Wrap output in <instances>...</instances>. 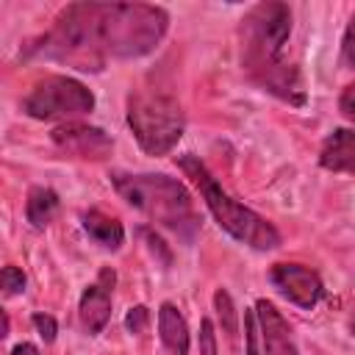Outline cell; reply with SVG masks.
Returning a JSON list of instances; mask_svg holds the SVG:
<instances>
[{
    "label": "cell",
    "instance_id": "cell-2",
    "mask_svg": "<svg viewBox=\"0 0 355 355\" xmlns=\"http://www.w3.org/2000/svg\"><path fill=\"white\" fill-rule=\"evenodd\" d=\"M244 67L266 92L291 105L305 103L300 72L283 61V47L291 36V8L280 0L258 3L244 14Z\"/></svg>",
    "mask_w": 355,
    "mask_h": 355
},
{
    "label": "cell",
    "instance_id": "cell-18",
    "mask_svg": "<svg viewBox=\"0 0 355 355\" xmlns=\"http://www.w3.org/2000/svg\"><path fill=\"white\" fill-rule=\"evenodd\" d=\"M31 324L36 327V333H39V338H42L44 344H53V341H55V336H58V322H55V316H50V313H44V311H36V313L31 316Z\"/></svg>",
    "mask_w": 355,
    "mask_h": 355
},
{
    "label": "cell",
    "instance_id": "cell-8",
    "mask_svg": "<svg viewBox=\"0 0 355 355\" xmlns=\"http://www.w3.org/2000/svg\"><path fill=\"white\" fill-rule=\"evenodd\" d=\"M50 139L61 153L83 161H105L114 150V139L103 128L86 122H61L50 130Z\"/></svg>",
    "mask_w": 355,
    "mask_h": 355
},
{
    "label": "cell",
    "instance_id": "cell-10",
    "mask_svg": "<svg viewBox=\"0 0 355 355\" xmlns=\"http://www.w3.org/2000/svg\"><path fill=\"white\" fill-rule=\"evenodd\" d=\"M255 322H258V336H261V347L263 355H300L297 341H294V330L286 322V316L275 308V302L269 300H255Z\"/></svg>",
    "mask_w": 355,
    "mask_h": 355
},
{
    "label": "cell",
    "instance_id": "cell-4",
    "mask_svg": "<svg viewBox=\"0 0 355 355\" xmlns=\"http://www.w3.org/2000/svg\"><path fill=\"white\" fill-rule=\"evenodd\" d=\"M111 183L116 194L147 219L164 225L166 230L178 233L183 241H191L200 230V219L194 214L191 194L186 186L166 175H128L111 172Z\"/></svg>",
    "mask_w": 355,
    "mask_h": 355
},
{
    "label": "cell",
    "instance_id": "cell-25",
    "mask_svg": "<svg viewBox=\"0 0 355 355\" xmlns=\"http://www.w3.org/2000/svg\"><path fill=\"white\" fill-rule=\"evenodd\" d=\"M3 336H8V313H3Z\"/></svg>",
    "mask_w": 355,
    "mask_h": 355
},
{
    "label": "cell",
    "instance_id": "cell-11",
    "mask_svg": "<svg viewBox=\"0 0 355 355\" xmlns=\"http://www.w3.org/2000/svg\"><path fill=\"white\" fill-rule=\"evenodd\" d=\"M319 166L333 175H355V128H336L324 136Z\"/></svg>",
    "mask_w": 355,
    "mask_h": 355
},
{
    "label": "cell",
    "instance_id": "cell-7",
    "mask_svg": "<svg viewBox=\"0 0 355 355\" xmlns=\"http://www.w3.org/2000/svg\"><path fill=\"white\" fill-rule=\"evenodd\" d=\"M266 277L280 297H286L291 305H297L302 311H313L327 294L319 272L305 263H294V261L272 263Z\"/></svg>",
    "mask_w": 355,
    "mask_h": 355
},
{
    "label": "cell",
    "instance_id": "cell-3",
    "mask_svg": "<svg viewBox=\"0 0 355 355\" xmlns=\"http://www.w3.org/2000/svg\"><path fill=\"white\" fill-rule=\"evenodd\" d=\"M175 164L183 169V175L194 183V189L200 191L205 208L211 211L214 222L227 233L233 236L236 241L252 247V250H277L283 244V236L280 230L261 214H255L252 208H247L244 202H239L236 197H230L222 183L211 175V169L200 161V155L194 153H183V155H175Z\"/></svg>",
    "mask_w": 355,
    "mask_h": 355
},
{
    "label": "cell",
    "instance_id": "cell-23",
    "mask_svg": "<svg viewBox=\"0 0 355 355\" xmlns=\"http://www.w3.org/2000/svg\"><path fill=\"white\" fill-rule=\"evenodd\" d=\"M8 355H39V347L36 344H31V341H19V344H14L11 347V352Z\"/></svg>",
    "mask_w": 355,
    "mask_h": 355
},
{
    "label": "cell",
    "instance_id": "cell-22",
    "mask_svg": "<svg viewBox=\"0 0 355 355\" xmlns=\"http://www.w3.org/2000/svg\"><path fill=\"white\" fill-rule=\"evenodd\" d=\"M338 111H341L344 119L355 122V83L344 86V92L338 94Z\"/></svg>",
    "mask_w": 355,
    "mask_h": 355
},
{
    "label": "cell",
    "instance_id": "cell-17",
    "mask_svg": "<svg viewBox=\"0 0 355 355\" xmlns=\"http://www.w3.org/2000/svg\"><path fill=\"white\" fill-rule=\"evenodd\" d=\"M147 327H150V308L147 305H133L125 313V330L133 333V336H141V333H147Z\"/></svg>",
    "mask_w": 355,
    "mask_h": 355
},
{
    "label": "cell",
    "instance_id": "cell-1",
    "mask_svg": "<svg viewBox=\"0 0 355 355\" xmlns=\"http://www.w3.org/2000/svg\"><path fill=\"white\" fill-rule=\"evenodd\" d=\"M169 31V14L153 3H69L31 53L100 72L108 58H141Z\"/></svg>",
    "mask_w": 355,
    "mask_h": 355
},
{
    "label": "cell",
    "instance_id": "cell-20",
    "mask_svg": "<svg viewBox=\"0 0 355 355\" xmlns=\"http://www.w3.org/2000/svg\"><path fill=\"white\" fill-rule=\"evenodd\" d=\"M258 341H261V336H258L255 311H244V349H247V355H261Z\"/></svg>",
    "mask_w": 355,
    "mask_h": 355
},
{
    "label": "cell",
    "instance_id": "cell-21",
    "mask_svg": "<svg viewBox=\"0 0 355 355\" xmlns=\"http://www.w3.org/2000/svg\"><path fill=\"white\" fill-rule=\"evenodd\" d=\"M200 355H219L216 330H214V322L208 316L200 322Z\"/></svg>",
    "mask_w": 355,
    "mask_h": 355
},
{
    "label": "cell",
    "instance_id": "cell-12",
    "mask_svg": "<svg viewBox=\"0 0 355 355\" xmlns=\"http://www.w3.org/2000/svg\"><path fill=\"white\" fill-rule=\"evenodd\" d=\"M158 338L169 355H189V347H191L189 324L175 302L158 305Z\"/></svg>",
    "mask_w": 355,
    "mask_h": 355
},
{
    "label": "cell",
    "instance_id": "cell-14",
    "mask_svg": "<svg viewBox=\"0 0 355 355\" xmlns=\"http://www.w3.org/2000/svg\"><path fill=\"white\" fill-rule=\"evenodd\" d=\"M58 205L61 200L50 186H31L25 197V219L31 222L33 230H44L55 219Z\"/></svg>",
    "mask_w": 355,
    "mask_h": 355
},
{
    "label": "cell",
    "instance_id": "cell-15",
    "mask_svg": "<svg viewBox=\"0 0 355 355\" xmlns=\"http://www.w3.org/2000/svg\"><path fill=\"white\" fill-rule=\"evenodd\" d=\"M214 311H216V319H219L222 333L227 336L230 344H236V341H239V333H241V330H239L241 313L236 311L233 297L227 294V288H216V291H214Z\"/></svg>",
    "mask_w": 355,
    "mask_h": 355
},
{
    "label": "cell",
    "instance_id": "cell-16",
    "mask_svg": "<svg viewBox=\"0 0 355 355\" xmlns=\"http://www.w3.org/2000/svg\"><path fill=\"white\" fill-rule=\"evenodd\" d=\"M0 283H3V297H17V294H22V291H25L28 277H25V272H22L19 266L8 263V266H3Z\"/></svg>",
    "mask_w": 355,
    "mask_h": 355
},
{
    "label": "cell",
    "instance_id": "cell-9",
    "mask_svg": "<svg viewBox=\"0 0 355 355\" xmlns=\"http://www.w3.org/2000/svg\"><path fill=\"white\" fill-rule=\"evenodd\" d=\"M114 286H116V272L111 266H103L97 272V280L83 288L80 302H78V319L89 336H97L105 330L111 322V300H114Z\"/></svg>",
    "mask_w": 355,
    "mask_h": 355
},
{
    "label": "cell",
    "instance_id": "cell-19",
    "mask_svg": "<svg viewBox=\"0 0 355 355\" xmlns=\"http://www.w3.org/2000/svg\"><path fill=\"white\" fill-rule=\"evenodd\" d=\"M341 64L347 69H355V14L349 17L344 36H341Z\"/></svg>",
    "mask_w": 355,
    "mask_h": 355
},
{
    "label": "cell",
    "instance_id": "cell-13",
    "mask_svg": "<svg viewBox=\"0 0 355 355\" xmlns=\"http://www.w3.org/2000/svg\"><path fill=\"white\" fill-rule=\"evenodd\" d=\"M80 219H83L80 225H83V230L89 233V239H92L94 244H100L103 250H119V247L125 244V227H122V222H119L116 216H108V214L92 208V211H86Z\"/></svg>",
    "mask_w": 355,
    "mask_h": 355
},
{
    "label": "cell",
    "instance_id": "cell-5",
    "mask_svg": "<svg viewBox=\"0 0 355 355\" xmlns=\"http://www.w3.org/2000/svg\"><path fill=\"white\" fill-rule=\"evenodd\" d=\"M128 128L147 155H166L175 150L186 130L180 103L166 92L139 89L128 94Z\"/></svg>",
    "mask_w": 355,
    "mask_h": 355
},
{
    "label": "cell",
    "instance_id": "cell-6",
    "mask_svg": "<svg viewBox=\"0 0 355 355\" xmlns=\"http://www.w3.org/2000/svg\"><path fill=\"white\" fill-rule=\"evenodd\" d=\"M22 111L31 119H64V122H78V116H86L94 111V94L89 86L69 75H47L42 78L28 97L22 100Z\"/></svg>",
    "mask_w": 355,
    "mask_h": 355
},
{
    "label": "cell",
    "instance_id": "cell-24",
    "mask_svg": "<svg viewBox=\"0 0 355 355\" xmlns=\"http://www.w3.org/2000/svg\"><path fill=\"white\" fill-rule=\"evenodd\" d=\"M347 327H349V333L355 336V308L349 311V319H347Z\"/></svg>",
    "mask_w": 355,
    "mask_h": 355
}]
</instances>
